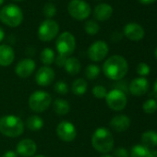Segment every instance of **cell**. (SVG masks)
Returning a JSON list of instances; mask_svg holds the SVG:
<instances>
[{"mask_svg": "<svg viewBox=\"0 0 157 157\" xmlns=\"http://www.w3.org/2000/svg\"><path fill=\"white\" fill-rule=\"evenodd\" d=\"M142 110L145 114H153L157 111V101L155 99H148L142 104Z\"/></svg>", "mask_w": 157, "mask_h": 157, "instance_id": "29", "label": "cell"}, {"mask_svg": "<svg viewBox=\"0 0 157 157\" xmlns=\"http://www.w3.org/2000/svg\"><path fill=\"white\" fill-rule=\"evenodd\" d=\"M92 145L95 151L106 154L114 149V137L105 128H98L92 136Z\"/></svg>", "mask_w": 157, "mask_h": 157, "instance_id": "3", "label": "cell"}, {"mask_svg": "<svg viewBox=\"0 0 157 157\" xmlns=\"http://www.w3.org/2000/svg\"><path fill=\"white\" fill-rule=\"evenodd\" d=\"M36 63L32 58H23L18 62L15 67V73L21 78H29L35 70Z\"/></svg>", "mask_w": 157, "mask_h": 157, "instance_id": "14", "label": "cell"}, {"mask_svg": "<svg viewBox=\"0 0 157 157\" xmlns=\"http://www.w3.org/2000/svg\"><path fill=\"white\" fill-rule=\"evenodd\" d=\"M113 14V8L106 3L97 5L94 10V17L98 21H105L111 18Z\"/></svg>", "mask_w": 157, "mask_h": 157, "instance_id": "19", "label": "cell"}, {"mask_svg": "<svg viewBox=\"0 0 157 157\" xmlns=\"http://www.w3.org/2000/svg\"><path fill=\"white\" fill-rule=\"evenodd\" d=\"M37 145L32 139H23L16 146V152L22 157H33L36 153Z\"/></svg>", "mask_w": 157, "mask_h": 157, "instance_id": "15", "label": "cell"}, {"mask_svg": "<svg viewBox=\"0 0 157 157\" xmlns=\"http://www.w3.org/2000/svg\"><path fill=\"white\" fill-rule=\"evenodd\" d=\"M152 95L153 97H155V99L157 100V78L156 81L153 83V88H152Z\"/></svg>", "mask_w": 157, "mask_h": 157, "instance_id": "38", "label": "cell"}, {"mask_svg": "<svg viewBox=\"0 0 157 157\" xmlns=\"http://www.w3.org/2000/svg\"><path fill=\"white\" fill-rule=\"evenodd\" d=\"M111 128L117 132H124L130 127V118L123 114H119L112 117L109 123Z\"/></svg>", "mask_w": 157, "mask_h": 157, "instance_id": "17", "label": "cell"}, {"mask_svg": "<svg viewBox=\"0 0 157 157\" xmlns=\"http://www.w3.org/2000/svg\"><path fill=\"white\" fill-rule=\"evenodd\" d=\"M99 30H100L99 24L97 23V21H95L94 20H88L84 24V31L89 35L94 36V35L97 34Z\"/></svg>", "mask_w": 157, "mask_h": 157, "instance_id": "28", "label": "cell"}, {"mask_svg": "<svg viewBox=\"0 0 157 157\" xmlns=\"http://www.w3.org/2000/svg\"><path fill=\"white\" fill-rule=\"evenodd\" d=\"M149 88H150V83L147 78L143 77H139L130 82L128 86V91L132 95L140 97L144 95L148 92Z\"/></svg>", "mask_w": 157, "mask_h": 157, "instance_id": "13", "label": "cell"}, {"mask_svg": "<svg viewBox=\"0 0 157 157\" xmlns=\"http://www.w3.org/2000/svg\"><path fill=\"white\" fill-rule=\"evenodd\" d=\"M122 36H123V34L121 33H119V32H114L111 34V41L114 42V43H117V42H119L122 39Z\"/></svg>", "mask_w": 157, "mask_h": 157, "instance_id": "36", "label": "cell"}, {"mask_svg": "<svg viewBox=\"0 0 157 157\" xmlns=\"http://www.w3.org/2000/svg\"><path fill=\"white\" fill-rule=\"evenodd\" d=\"M108 52H109L108 44L105 41L99 40V41L93 43L89 46L87 50V56L92 61L100 62L106 57V56L108 55Z\"/></svg>", "mask_w": 157, "mask_h": 157, "instance_id": "10", "label": "cell"}, {"mask_svg": "<svg viewBox=\"0 0 157 157\" xmlns=\"http://www.w3.org/2000/svg\"><path fill=\"white\" fill-rule=\"evenodd\" d=\"M56 8L54 4L52 3H47L44 6V9H43V12H44V15L47 18V19H52L53 17L56 16Z\"/></svg>", "mask_w": 157, "mask_h": 157, "instance_id": "32", "label": "cell"}, {"mask_svg": "<svg viewBox=\"0 0 157 157\" xmlns=\"http://www.w3.org/2000/svg\"><path fill=\"white\" fill-rule=\"evenodd\" d=\"M64 68L67 73H68L70 76H75L78 75L81 72L82 69V65L81 62L77 57L74 56H69L67 58L66 63L64 65Z\"/></svg>", "mask_w": 157, "mask_h": 157, "instance_id": "20", "label": "cell"}, {"mask_svg": "<svg viewBox=\"0 0 157 157\" xmlns=\"http://www.w3.org/2000/svg\"><path fill=\"white\" fill-rule=\"evenodd\" d=\"M154 56H155V58L157 59V47H156L155 50H154Z\"/></svg>", "mask_w": 157, "mask_h": 157, "instance_id": "44", "label": "cell"}, {"mask_svg": "<svg viewBox=\"0 0 157 157\" xmlns=\"http://www.w3.org/2000/svg\"><path fill=\"white\" fill-rule=\"evenodd\" d=\"M136 72L140 77H143L145 78L146 76H148L151 72V67L148 64L141 62L140 64H138L137 67H136Z\"/></svg>", "mask_w": 157, "mask_h": 157, "instance_id": "33", "label": "cell"}, {"mask_svg": "<svg viewBox=\"0 0 157 157\" xmlns=\"http://www.w3.org/2000/svg\"><path fill=\"white\" fill-rule=\"evenodd\" d=\"M93 95L97 98V99H105L106 94H107V90L105 87L102 86V85H96L93 88L92 90Z\"/></svg>", "mask_w": 157, "mask_h": 157, "instance_id": "31", "label": "cell"}, {"mask_svg": "<svg viewBox=\"0 0 157 157\" xmlns=\"http://www.w3.org/2000/svg\"><path fill=\"white\" fill-rule=\"evenodd\" d=\"M149 151L142 144H136L131 148L129 157H149Z\"/></svg>", "mask_w": 157, "mask_h": 157, "instance_id": "26", "label": "cell"}, {"mask_svg": "<svg viewBox=\"0 0 157 157\" xmlns=\"http://www.w3.org/2000/svg\"><path fill=\"white\" fill-rule=\"evenodd\" d=\"M100 72L101 68L98 65L91 64L88 65L85 68V76L90 81H94L95 78H97L100 75Z\"/></svg>", "mask_w": 157, "mask_h": 157, "instance_id": "27", "label": "cell"}, {"mask_svg": "<svg viewBox=\"0 0 157 157\" xmlns=\"http://www.w3.org/2000/svg\"><path fill=\"white\" fill-rule=\"evenodd\" d=\"M56 47L58 55L68 57L76 49V38L69 32L60 33L56 42Z\"/></svg>", "mask_w": 157, "mask_h": 157, "instance_id": "6", "label": "cell"}, {"mask_svg": "<svg viewBox=\"0 0 157 157\" xmlns=\"http://www.w3.org/2000/svg\"><path fill=\"white\" fill-rule=\"evenodd\" d=\"M56 135L62 141L71 142L77 137L76 127L69 121H61L56 127Z\"/></svg>", "mask_w": 157, "mask_h": 157, "instance_id": "11", "label": "cell"}, {"mask_svg": "<svg viewBox=\"0 0 157 157\" xmlns=\"http://www.w3.org/2000/svg\"><path fill=\"white\" fill-rule=\"evenodd\" d=\"M105 99L107 106L114 111H122L128 104L127 95L120 89L111 90L107 93Z\"/></svg>", "mask_w": 157, "mask_h": 157, "instance_id": "9", "label": "cell"}, {"mask_svg": "<svg viewBox=\"0 0 157 157\" xmlns=\"http://www.w3.org/2000/svg\"><path fill=\"white\" fill-rule=\"evenodd\" d=\"M88 90V82L82 78H78L71 85V92L76 95H83Z\"/></svg>", "mask_w": 157, "mask_h": 157, "instance_id": "23", "label": "cell"}, {"mask_svg": "<svg viewBox=\"0 0 157 157\" xmlns=\"http://www.w3.org/2000/svg\"><path fill=\"white\" fill-rule=\"evenodd\" d=\"M123 34L128 40L133 42H138L143 39L145 35V32L141 25L136 22H129L125 25L123 30Z\"/></svg>", "mask_w": 157, "mask_h": 157, "instance_id": "16", "label": "cell"}, {"mask_svg": "<svg viewBox=\"0 0 157 157\" xmlns=\"http://www.w3.org/2000/svg\"><path fill=\"white\" fill-rule=\"evenodd\" d=\"M113 157H129L128 151L124 147H118L114 151Z\"/></svg>", "mask_w": 157, "mask_h": 157, "instance_id": "34", "label": "cell"}, {"mask_svg": "<svg viewBox=\"0 0 157 157\" xmlns=\"http://www.w3.org/2000/svg\"><path fill=\"white\" fill-rule=\"evenodd\" d=\"M14 1H17V2H21V1H23V0H14Z\"/></svg>", "mask_w": 157, "mask_h": 157, "instance_id": "46", "label": "cell"}, {"mask_svg": "<svg viewBox=\"0 0 157 157\" xmlns=\"http://www.w3.org/2000/svg\"><path fill=\"white\" fill-rule=\"evenodd\" d=\"M67 58V57H66V56H64L58 55L57 56H56L55 62H56V64L58 67H64V65H65V63H66Z\"/></svg>", "mask_w": 157, "mask_h": 157, "instance_id": "35", "label": "cell"}, {"mask_svg": "<svg viewBox=\"0 0 157 157\" xmlns=\"http://www.w3.org/2000/svg\"><path fill=\"white\" fill-rule=\"evenodd\" d=\"M15 59L14 49L8 44H0V66L9 67Z\"/></svg>", "mask_w": 157, "mask_h": 157, "instance_id": "18", "label": "cell"}, {"mask_svg": "<svg viewBox=\"0 0 157 157\" xmlns=\"http://www.w3.org/2000/svg\"><path fill=\"white\" fill-rule=\"evenodd\" d=\"M54 90L56 93H57L58 94H61V95L67 94L69 91L68 85L64 81H58L57 82H56L54 85Z\"/></svg>", "mask_w": 157, "mask_h": 157, "instance_id": "30", "label": "cell"}, {"mask_svg": "<svg viewBox=\"0 0 157 157\" xmlns=\"http://www.w3.org/2000/svg\"><path fill=\"white\" fill-rule=\"evenodd\" d=\"M58 33V23L52 19H47L40 24L37 31V36L42 42H51L57 36Z\"/></svg>", "mask_w": 157, "mask_h": 157, "instance_id": "8", "label": "cell"}, {"mask_svg": "<svg viewBox=\"0 0 157 157\" xmlns=\"http://www.w3.org/2000/svg\"><path fill=\"white\" fill-rule=\"evenodd\" d=\"M149 157H157V150H150L149 151Z\"/></svg>", "mask_w": 157, "mask_h": 157, "instance_id": "40", "label": "cell"}, {"mask_svg": "<svg viewBox=\"0 0 157 157\" xmlns=\"http://www.w3.org/2000/svg\"><path fill=\"white\" fill-rule=\"evenodd\" d=\"M67 12L77 21H84L90 17L92 10L84 0H71L67 5Z\"/></svg>", "mask_w": 157, "mask_h": 157, "instance_id": "7", "label": "cell"}, {"mask_svg": "<svg viewBox=\"0 0 157 157\" xmlns=\"http://www.w3.org/2000/svg\"><path fill=\"white\" fill-rule=\"evenodd\" d=\"M52 103L50 94L44 91H36L33 93L28 100L29 107L34 113H43L49 108Z\"/></svg>", "mask_w": 157, "mask_h": 157, "instance_id": "5", "label": "cell"}, {"mask_svg": "<svg viewBox=\"0 0 157 157\" xmlns=\"http://www.w3.org/2000/svg\"><path fill=\"white\" fill-rule=\"evenodd\" d=\"M4 38H5V32L1 27H0V43L4 40Z\"/></svg>", "mask_w": 157, "mask_h": 157, "instance_id": "41", "label": "cell"}, {"mask_svg": "<svg viewBox=\"0 0 157 157\" xmlns=\"http://www.w3.org/2000/svg\"><path fill=\"white\" fill-rule=\"evenodd\" d=\"M141 144L146 148L152 149L157 146V132L154 130H147L141 134Z\"/></svg>", "mask_w": 157, "mask_h": 157, "instance_id": "21", "label": "cell"}, {"mask_svg": "<svg viewBox=\"0 0 157 157\" xmlns=\"http://www.w3.org/2000/svg\"><path fill=\"white\" fill-rule=\"evenodd\" d=\"M2 157H18V154L15 151H7Z\"/></svg>", "mask_w": 157, "mask_h": 157, "instance_id": "37", "label": "cell"}, {"mask_svg": "<svg viewBox=\"0 0 157 157\" xmlns=\"http://www.w3.org/2000/svg\"><path fill=\"white\" fill-rule=\"evenodd\" d=\"M53 109H54V112L56 115H58V116H66L70 111V105H69L67 101H66L64 99H61V98H57V99H56L54 101Z\"/></svg>", "mask_w": 157, "mask_h": 157, "instance_id": "22", "label": "cell"}, {"mask_svg": "<svg viewBox=\"0 0 157 157\" xmlns=\"http://www.w3.org/2000/svg\"><path fill=\"white\" fill-rule=\"evenodd\" d=\"M4 1H5V0H0V7H1L4 4Z\"/></svg>", "mask_w": 157, "mask_h": 157, "instance_id": "45", "label": "cell"}, {"mask_svg": "<svg viewBox=\"0 0 157 157\" xmlns=\"http://www.w3.org/2000/svg\"><path fill=\"white\" fill-rule=\"evenodd\" d=\"M128 71V64L125 57L114 55L108 57L103 65V72L111 81H120Z\"/></svg>", "mask_w": 157, "mask_h": 157, "instance_id": "1", "label": "cell"}, {"mask_svg": "<svg viewBox=\"0 0 157 157\" xmlns=\"http://www.w3.org/2000/svg\"><path fill=\"white\" fill-rule=\"evenodd\" d=\"M24 132V124L21 117L7 115L0 117V133L8 138H18Z\"/></svg>", "mask_w": 157, "mask_h": 157, "instance_id": "2", "label": "cell"}, {"mask_svg": "<svg viewBox=\"0 0 157 157\" xmlns=\"http://www.w3.org/2000/svg\"><path fill=\"white\" fill-rule=\"evenodd\" d=\"M44 125V122L43 118L36 115L29 117L26 121V127L32 131H38L42 129Z\"/></svg>", "mask_w": 157, "mask_h": 157, "instance_id": "24", "label": "cell"}, {"mask_svg": "<svg viewBox=\"0 0 157 157\" xmlns=\"http://www.w3.org/2000/svg\"><path fill=\"white\" fill-rule=\"evenodd\" d=\"M33 157H46L45 155H43V154H38V155H34Z\"/></svg>", "mask_w": 157, "mask_h": 157, "instance_id": "43", "label": "cell"}, {"mask_svg": "<svg viewBox=\"0 0 157 157\" xmlns=\"http://www.w3.org/2000/svg\"><path fill=\"white\" fill-rule=\"evenodd\" d=\"M23 12L20 7L15 4H8L0 10V21L5 25L16 28L23 21Z\"/></svg>", "mask_w": 157, "mask_h": 157, "instance_id": "4", "label": "cell"}, {"mask_svg": "<svg viewBox=\"0 0 157 157\" xmlns=\"http://www.w3.org/2000/svg\"><path fill=\"white\" fill-rule=\"evenodd\" d=\"M100 157H113L112 155H110V154H108V153H106V154H103V155H101Z\"/></svg>", "mask_w": 157, "mask_h": 157, "instance_id": "42", "label": "cell"}, {"mask_svg": "<svg viewBox=\"0 0 157 157\" xmlns=\"http://www.w3.org/2000/svg\"><path fill=\"white\" fill-rule=\"evenodd\" d=\"M140 3L143 4V5H151L152 3H154L156 0H139Z\"/></svg>", "mask_w": 157, "mask_h": 157, "instance_id": "39", "label": "cell"}, {"mask_svg": "<svg viewBox=\"0 0 157 157\" xmlns=\"http://www.w3.org/2000/svg\"><path fill=\"white\" fill-rule=\"evenodd\" d=\"M55 71L52 67L44 66L41 67L35 74V82L41 87L51 85L55 81Z\"/></svg>", "mask_w": 157, "mask_h": 157, "instance_id": "12", "label": "cell"}, {"mask_svg": "<svg viewBox=\"0 0 157 157\" xmlns=\"http://www.w3.org/2000/svg\"><path fill=\"white\" fill-rule=\"evenodd\" d=\"M40 59H41V62L44 66L49 67L50 65H52L55 62V59H56L55 51L50 47L44 48L40 54Z\"/></svg>", "mask_w": 157, "mask_h": 157, "instance_id": "25", "label": "cell"}]
</instances>
